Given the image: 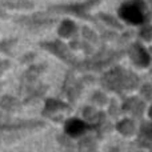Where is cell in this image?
Returning a JSON list of instances; mask_svg holds the SVG:
<instances>
[{
    "label": "cell",
    "mask_w": 152,
    "mask_h": 152,
    "mask_svg": "<svg viewBox=\"0 0 152 152\" xmlns=\"http://www.w3.org/2000/svg\"><path fill=\"white\" fill-rule=\"evenodd\" d=\"M120 16L131 24H140L144 20V11L140 4L127 3L120 8Z\"/></svg>",
    "instance_id": "cell-1"
},
{
    "label": "cell",
    "mask_w": 152,
    "mask_h": 152,
    "mask_svg": "<svg viewBox=\"0 0 152 152\" xmlns=\"http://www.w3.org/2000/svg\"><path fill=\"white\" fill-rule=\"evenodd\" d=\"M84 129H86L84 123L80 121V120H77V119H72V120H69L66 126L67 134L71 135V136H79V135H81L84 132Z\"/></svg>",
    "instance_id": "cell-2"
}]
</instances>
